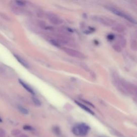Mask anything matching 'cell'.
I'll return each mask as SVG.
<instances>
[{
	"instance_id": "6da1fadb",
	"label": "cell",
	"mask_w": 137,
	"mask_h": 137,
	"mask_svg": "<svg viewBox=\"0 0 137 137\" xmlns=\"http://www.w3.org/2000/svg\"><path fill=\"white\" fill-rule=\"evenodd\" d=\"M90 129L88 125L85 123H80L73 127L72 132L76 136H84L88 134Z\"/></svg>"
},
{
	"instance_id": "7a4b0ae2",
	"label": "cell",
	"mask_w": 137,
	"mask_h": 137,
	"mask_svg": "<svg viewBox=\"0 0 137 137\" xmlns=\"http://www.w3.org/2000/svg\"><path fill=\"white\" fill-rule=\"evenodd\" d=\"M106 8L109 11H110V12L113 13V14H115L118 16H119V17H121L123 18H124L125 19H126V20L131 22V23H133L134 24H136V20L134 19L133 17L130 16L129 15L127 14V13H125L124 12L118 10V9H117L116 8H114L113 7H111V6H107L106 7Z\"/></svg>"
},
{
	"instance_id": "3957f363",
	"label": "cell",
	"mask_w": 137,
	"mask_h": 137,
	"mask_svg": "<svg viewBox=\"0 0 137 137\" xmlns=\"http://www.w3.org/2000/svg\"><path fill=\"white\" fill-rule=\"evenodd\" d=\"M93 19L94 20L106 26H113L114 25L116 24L115 21L108 17L95 16L94 17Z\"/></svg>"
},
{
	"instance_id": "277c9868",
	"label": "cell",
	"mask_w": 137,
	"mask_h": 137,
	"mask_svg": "<svg viewBox=\"0 0 137 137\" xmlns=\"http://www.w3.org/2000/svg\"><path fill=\"white\" fill-rule=\"evenodd\" d=\"M63 51L65 53L68 55L72 57L80 59H84L86 58V56L83 53L76 51V50L75 49L68 48H63Z\"/></svg>"
},
{
	"instance_id": "5b68a950",
	"label": "cell",
	"mask_w": 137,
	"mask_h": 137,
	"mask_svg": "<svg viewBox=\"0 0 137 137\" xmlns=\"http://www.w3.org/2000/svg\"><path fill=\"white\" fill-rule=\"evenodd\" d=\"M48 19L51 23L54 25H59L63 24V20L53 13H48L47 14Z\"/></svg>"
},
{
	"instance_id": "8992f818",
	"label": "cell",
	"mask_w": 137,
	"mask_h": 137,
	"mask_svg": "<svg viewBox=\"0 0 137 137\" xmlns=\"http://www.w3.org/2000/svg\"><path fill=\"white\" fill-rule=\"evenodd\" d=\"M121 84L123 87H124V88H125L126 90L128 91V92L132 93H133L134 92L135 93L136 88L134 85H132L129 83H126V82L124 81H122L121 83Z\"/></svg>"
},
{
	"instance_id": "52a82bcc",
	"label": "cell",
	"mask_w": 137,
	"mask_h": 137,
	"mask_svg": "<svg viewBox=\"0 0 137 137\" xmlns=\"http://www.w3.org/2000/svg\"><path fill=\"white\" fill-rule=\"evenodd\" d=\"M14 56L16 58V60L19 62L24 67H26V68H29L30 66H29V63H27L24 59L22 58L21 57H20V56L19 55H16V54H14Z\"/></svg>"
},
{
	"instance_id": "ba28073f",
	"label": "cell",
	"mask_w": 137,
	"mask_h": 137,
	"mask_svg": "<svg viewBox=\"0 0 137 137\" xmlns=\"http://www.w3.org/2000/svg\"><path fill=\"white\" fill-rule=\"evenodd\" d=\"M19 83L20 84V85L23 87L26 90L28 91V92L29 93H30L31 94H33V95H34L35 94V92H34V90L29 85H27L26 83H25L24 81H23L22 80H21V79H19Z\"/></svg>"
},
{
	"instance_id": "9c48e42d",
	"label": "cell",
	"mask_w": 137,
	"mask_h": 137,
	"mask_svg": "<svg viewBox=\"0 0 137 137\" xmlns=\"http://www.w3.org/2000/svg\"><path fill=\"white\" fill-rule=\"evenodd\" d=\"M112 29L113 31H115L118 33L123 32H124L125 30V27L124 26L122 25H120V24L114 25L112 27Z\"/></svg>"
},
{
	"instance_id": "30bf717a",
	"label": "cell",
	"mask_w": 137,
	"mask_h": 137,
	"mask_svg": "<svg viewBox=\"0 0 137 137\" xmlns=\"http://www.w3.org/2000/svg\"><path fill=\"white\" fill-rule=\"evenodd\" d=\"M75 103L78 105V106H79L81 108L83 109V110H84L86 112H87L88 113L91 114V115H94V112L92 110H91V109L88 108L87 107H86L85 105L82 104L79 102H77V101H75Z\"/></svg>"
},
{
	"instance_id": "8fae6325",
	"label": "cell",
	"mask_w": 137,
	"mask_h": 137,
	"mask_svg": "<svg viewBox=\"0 0 137 137\" xmlns=\"http://www.w3.org/2000/svg\"><path fill=\"white\" fill-rule=\"evenodd\" d=\"M118 43L120 44L121 46L123 48L126 46V41L125 38L122 35L118 36Z\"/></svg>"
},
{
	"instance_id": "7c38bea8",
	"label": "cell",
	"mask_w": 137,
	"mask_h": 137,
	"mask_svg": "<svg viewBox=\"0 0 137 137\" xmlns=\"http://www.w3.org/2000/svg\"><path fill=\"white\" fill-rule=\"evenodd\" d=\"M113 49L118 53H120L122 51V47L119 43H115L112 45Z\"/></svg>"
},
{
	"instance_id": "4fadbf2b",
	"label": "cell",
	"mask_w": 137,
	"mask_h": 137,
	"mask_svg": "<svg viewBox=\"0 0 137 137\" xmlns=\"http://www.w3.org/2000/svg\"><path fill=\"white\" fill-rule=\"evenodd\" d=\"M18 109L22 113L25 114V115H27L29 113V111L26 108H25L24 107H22L20 106H19L18 107Z\"/></svg>"
},
{
	"instance_id": "5bb4252c",
	"label": "cell",
	"mask_w": 137,
	"mask_h": 137,
	"mask_svg": "<svg viewBox=\"0 0 137 137\" xmlns=\"http://www.w3.org/2000/svg\"><path fill=\"white\" fill-rule=\"evenodd\" d=\"M15 2L18 6L22 7L25 6L26 4V2L25 0H15Z\"/></svg>"
},
{
	"instance_id": "9a60e30c",
	"label": "cell",
	"mask_w": 137,
	"mask_h": 137,
	"mask_svg": "<svg viewBox=\"0 0 137 137\" xmlns=\"http://www.w3.org/2000/svg\"><path fill=\"white\" fill-rule=\"evenodd\" d=\"M131 48L134 50V51H136L137 48V43L136 41L135 40H132L131 42Z\"/></svg>"
},
{
	"instance_id": "2e32d148",
	"label": "cell",
	"mask_w": 137,
	"mask_h": 137,
	"mask_svg": "<svg viewBox=\"0 0 137 137\" xmlns=\"http://www.w3.org/2000/svg\"><path fill=\"white\" fill-rule=\"evenodd\" d=\"M32 101L33 103H34V104L36 106L39 107V106H41V102L40 100L37 98H36L35 97L32 98Z\"/></svg>"
},
{
	"instance_id": "e0dca14e",
	"label": "cell",
	"mask_w": 137,
	"mask_h": 137,
	"mask_svg": "<svg viewBox=\"0 0 137 137\" xmlns=\"http://www.w3.org/2000/svg\"><path fill=\"white\" fill-rule=\"evenodd\" d=\"M21 133V132L18 129H15V130H13L11 132V134L14 135V136H16V135H18L19 134Z\"/></svg>"
},
{
	"instance_id": "ac0fdd59",
	"label": "cell",
	"mask_w": 137,
	"mask_h": 137,
	"mask_svg": "<svg viewBox=\"0 0 137 137\" xmlns=\"http://www.w3.org/2000/svg\"><path fill=\"white\" fill-rule=\"evenodd\" d=\"M50 42H51V43L53 44L54 45H55V46H56V47H60V43H59L57 41L55 40H52L50 41Z\"/></svg>"
},
{
	"instance_id": "d6986e66",
	"label": "cell",
	"mask_w": 137,
	"mask_h": 137,
	"mask_svg": "<svg viewBox=\"0 0 137 137\" xmlns=\"http://www.w3.org/2000/svg\"><path fill=\"white\" fill-rule=\"evenodd\" d=\"M115 35H114L113 34H109L107 35V39L109 40H110V41H112L114 39H115Z\"/></svg>"
},
{
	"instance_id": "ffe728a7",
	"label": "cell",
	"mask_w": 137,
	"mask_h": 137,
	"mask_svg": "<svg viewBox=\"0 0 137 137\" xmlns=\"http://www.w3.org/2000/svg\"><path fill=\"white\" fill-rule=\"evenodd\" d=\"M23 129L25 130H27V131H31L33 130V128L30 125H24L23 126Z\"/></svg>"
},
{
	"instance_id": "44dd1931",
	"label": "cell",
	"mask_w": 137,
	"mask_h": 137,
	"mask_svg": "<svg viewBox=\"0 0 137 137\" xmlns=\"http://www.w3.org/2000/svg\"><path fill=\"white\" fill-rule=\"evenodd\" d=\"M0 137H6V132L2 128H0Z\"/></svg>"
},
{
	"instance_id": "7402d4cb",
	"label": "cell",
	"mask_w": 137,
	"mask_h": 137,
	"mask_svg": "<svg viewBox=\"0 0 137 137\" xmlns=\"http://www.w3.org/2000/svg\"><path fill=\"white\" fill-rule=\"evenodd\" d=\"M54 131L55 132V133L56 134H59L60 133V129H59V127L56 126V127H55L54 128Z\"/></svg>"
},
{
	"instance_id": "603a6c76",
	"label": "cell",
	"mask_w": 137,
	"mask_h": 137,
	"mask_svg": "<svg viewBox=\"0 0 137 137\" xmlns=\"http://www.w3.org/2000/svg\"><path fill=\"white\" fill-rule=\"evenodd\" d=\"M17 137H29L26 134H19Z\"/></svg>"
},
{
	"instance_id": "cb8c5ba5",
	"label": "cell",
	"mask_w": 137,
	"mask_h": 137,
	"mask_svg": "<svg viewBox=\"0 0 137 137\" xmlns=\"http://www.w3.org/2000/svg\"><path fill=\"white\" fill-rule=\"evenodd\" d=\"M2 120L1 119V118L0 117V123H2Z\"/></svg>"
},
{
	"instance_id": "d4e9b609",
	"label": "cell",
	"mask_w": 137,
	"mask_h": 137,
	"mask_svg": "<svg viewBox=\"0 0 137 137\" xmlns=\"http://www.w3.org/2000/svg\"><path fill=\"white\" fill-rule=\"evenodd\" d=\"M124 1H126V2H129V0H124Z\"/></svg>"
},
{
	"instance_id": "484cf974",
	"label": "cell",
	"mask_w": 137,
	"mask_h": 137,
	"mask_svg": "<svg viewBox=\"0 0 137 137\" xmlns=\"http://www.w3.org/2000/svg\"><path fill=\"white\" fill-rule=\"evenodd\" d=\"M101 137H105V136H101Z\"/></svg>"
}]
</instances>
